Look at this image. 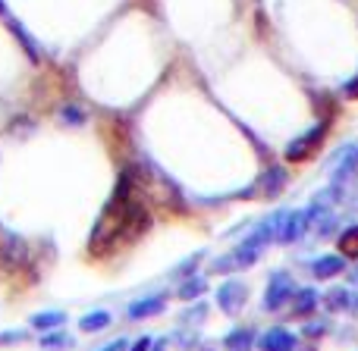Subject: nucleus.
Masks as SVG:
<instances>
[{
  "label": "nucleus",
  "mask_w": 358,
  "mask_h": 351,
  "mask_svg": "<svg viewBox=\"0 0 358 351\" xmlns=\"http://www.w3.org/2000/svg\"><path fill=\"white\" fill-rule=\"evenodd\" d=\"M315 308H317V292L296 289V295H292V317H311Z\"/></svg>",
  "instance_id": "obj_11"
},
{
  "label": "nucleus",
  "mask_w": 358,
  "mask_h": 351,
  "mask_svg": "<svg viewBox=\"0 0 358 351\" xmlns=\"http://www.w3.org/2000/svg\"><path fill=\"white\" fill-rule=\"evenodd\" d=\"M324 135H327V119H324V123H317L311 132H305V135H299L296 142H292L289 148H286V160H289V163L305 160V157H308L315 148H321V138H324Z\"/></svg>",
  "instance_id": "obj_4"
},
{
  "label": "nucleus",
  "mask_w": 358,
  "mask_h": 351,
  "mask_svg": "<svg viewBox=\"0 0 358 351\" xmlns=\"http://www.w3.org/2000/svg\"><path fill=\"white\" fill-rule=\"evenodd\" d=\"M261 251H264V248H258V245H252V241L242 239L229 254H223V257L214 260V270L227 273V270H245V267H255V260L261 257Z\"/></svg>",
  "instance_id": "obj_1"
},
{
  "label": "nucleus",
  "mask_w": 358,
  "mask_h": 351,
  "mask_svg": "<svg viewBox=\"0 0 358 351\" xmlns=\"http://www.w3.org/2000/svg\"><path fill=\"white\" fill-rule=\"evenodd\" d=\"M22 336H25V333H19V329H13V333H3V336H0V342H6V345H13V342H19V339H22Z\"/></svg>",
  "instance_id": "obj_24"
},
{
  "label": "nucleus",
  "mask_w": 358,
  "mask_h": 351,
  "mask_svg": "<svg viewBox=\"0 0 358 351\" xmlns=\"http://www.w3.org/2000/svg\"><path fill=\"white\" fill-rule=\"evenodd\" d=\"M126 345H129L126 339H117V342H110L107 348H98V351H126Z\"/></svg>",
  "instance_id": "obj_25"
},
{
  "label": "nucleus",
  "mask_w": 358,
  "mask_h": 351,
  "mask_svg": "<svg viewBox=\"0 0 358 351\" xmlns=\"http://www.w3.org/2000/svg\"><path fill=\"white\" fill-rule=\"evenodd\" d=\"M296 345H299V339L283 327L267 329V333L261 336V342H258L261 351H296Z\"/></svg>",
  "instance_id": "obj_6"
},
{
  "label": "nucleus",
  "mask_w": 358,
  "mask_h": 351,
  "mask_svg": "<svg viewBox=\"0 0 358 351\" xmlns=\"http://www.w3.org/2000/svg\"><path fill=\"white\" fill-rule=\"evenodd\" d=\"M343 94H346V98H358V75H352V79L343 85Z\"/></svg>",
  "instance_id": "obj_22"
},
{
  "label": "nucleus",
  "mask_w": 358,
  "mask_h": 351,
  "mask_svg": "<svg viewBox=\"0 0 358 351\" xmlns=\"http://www.w3.org/2000/svg\"><path fill=\"white\" fill-rule=\"evenodd\" d=\"M151 342H155V339H151V336H142V339H138V342H136V345H132L129 351H148V348H151Z\"/></svg>",
  "instance_id": "obj_23"
},
{
  "label": "nucleus",
  "mask_w": 358,
  "mask_h": 351,
  "mask_svg": "<svg viewBox=\"0 0 358 351\" xmlns=\"http://www.w3.org/2000/svg\"><path fill=\"white\" fill-rule=\"evenodd\" d=\"M201 257H204L201 251H198V254H192V257H185L182 264H179L173 273H170V276H173V279H185V276H192V273H195V264H198V260H201Z\"/></svg>",
  "instance_id": "obj_19"
},
{
  "label": "nucleus",
  "mask_w": 358,
  "mask_h": 351,
  "mask_svg": "<svg viewBox=\"0 0 358 351\" xmlns=\"http://www.w3.org/2000/svg\"><path fill=\"white\" fill-rule=\"evenodd\" d=\"M330 182H349V179H355L358 173V144H343V148H336L334 154H330Z\"/></svg>",
  "instance_id": "obj_3"
},
{
  "label": "nucleus",
  "mask_w": 358,
  "mask_h": 351,
  "mask_svg": "<svg viewBox=\"0 0 358 351\" xmlns=\"http://www.w3.org/2000/svg\"><path fill=\"white\" fill-rule=\"evenodd\" d=\"M201 317H208V301H198L195 308H189L182 317H179V323H185V327H192V323H198Z\"/></svg>",
  "instance_id": "obj_20"
},
{
  "label": "nucleus",
  "mask_w": 358,
  "mask_h": 351,
  "mask_svg": "<svg viewBox=\"0 0 358 351\" xmlns=\"http://www.w3.org/2000/svg\"><path fill=\"white\" fill-rule=\"evenodd\" d=\"M343 270H346V257H340V254H321V257L311 264V273H315V279L340 276Z\"/></svg>",
  "instance_id": "obj_8"
},
{
  "label": "nucleus",
  "mask_w": 358,
  "mask_h": 351,
  "mask_svg": "<svg viewBox=\"0 0 358 351\" xmlns=\"http://www.w3.org/2000/svg\"><path fill=\"white\" fill-rule=\"evenodd\" d=\"M223 348L227 351H252L255 348V333L248 327L233 329V333H227V339H223Z\"/></svg>",
  "instance_id": "obj_13"
},
{
  "label": "nucleus",
  "mask_w": 358,
  "mask_h": 351,
  "mask_svg": "<svg viewBox=\"0 0 358 351\" xmlns=\"http://www.w3.org/2000/svg\"><path fill=\"white\" fill-rule=\"evenodd\" d=\"M340 251L346 257H358V226H349L340 232Z\"/></svg>",
  "instance_id": "obj_18"
},
{
  "label": "nucleus",
  "mask_w": 358,
  "mask_h": 351,
  "mask_svg": "<svg viewBox=\"0 0 358 351\" xmlns=\"http://www.w3.org/2000/svg\"><path fill=\"white\" fill-rule=\"evenodd\" d=\"M245 301H248V285L245 283H236V279L223 283L220 292H217V304H220L223 314H239Z\"/></svg>",
  "instance_id": "obj_5"
},
{
  "label": "nucleus",
  "mask_w": 358,
  "mask_h": 351,
  "mask_svg": "<svg viewBox=\"0 0 358 351\" xmlns=\"http://www.w3.org/2000/svg\"><path fill=\"white\" fill-rule=\"evenodd\" d=\"M110 323V311H88L85 317H79V333H104Z\"/></svg>",
  "instance_id": "obj_12"
},
{
  "label": "nucleus",
  "mask_w": 358,
  "mask_h": 351,
  "mask_svg": "<svg viewBox=\"0 0 358 351\" xmlns=\"http://www.w3.org/2000/svg\"><path fill=\"white\" fill-rule=\"evenodd\" d=\"M164 304H167L164 295H148V298H142V301H132L129 308H126V320H145V317H155V314L164 311Z\"/></svg>",
  "instance_id": "obj_7"
},
{
  "label": "nucleus",
  "mask_w": 358,
  "mask_h": 351,
  "mask_svg": "<svg viewBox=\"0 0 358 351\" xmlns=\"http://www.w3.org/2000/svg\"><path fill=\"white\" fill-rule=\"evenodd\" d=\"M41 348H44V351L73 348V336L63 333V329H50V333H44V336H41Z\"/></svg>",
  "instance_id": "obj_16"
},
{
  "label": "nucleus",
  "mask_w": 358,
  "mask_h": 351,
  "mask_svg": "<svg viewBox=\"0 0 358 351\" xmlns=\"http://www.w3.org/2000/svg\"><path fill=\"white\" fill-rule=\"evenodd\" d=\"M0 254H3V260H6L10 267H16V264H22V260L29 257V245H25L19 235L6 232V235H3V245H0Z\"/></svg>",
  "instance_id": "obj_9"
},
{
  "label": "nucleus",
  "mask_w": 358,
  "mask_h": 351,
  "mask_svg": "<svg viewBox=\"0 0 358 351\" xmlns=\"http://www.w3.org/2000/svg\"><path fill=\"white\" fill-rule=\"evenodd\" d=\"M292 295H296V279H292V273H286V270L273 273L271 283H267L264 308H267V311H280V308H286V304L292 301Z\"/></svg>",
  "instance_id": "obj_2"
},
{
  "label": "nucleus",
  "mask_w": 358,
  "mask_h": 351,
  "mask_svg": "<svg viewBox=\"0 0 358 351\" xmlns=\"http://www.w3.org/2000/svg\"><path fill=\"white\" fill-rule=\"evenodd\" d=\"M63 123L66 126L85 123V110H82V107H66V110H63Z\"/></svg>",
  "instance_id": "obj_21"
},
{
  "label": "nucleus",
  "mask_w": 358,
  "mask_h": 351,
  "mask_svg": "<svg viewBox=\"0 0 358 351\" xmlns=\"http://www.w3.org/2000/svg\"><path fill=\"white\" fill-rule=\"evenodd\" d=\"M148 351H167V339H155L151 342V348Z\"/></svg>",
  "instance_id": "obj_26"
},
{
  "label": "nucleus",
  "mask_w": 358,
  "mask_h": 351,
  "mask_svg": "<svg viewBox=\"0 0 358 351\" xmlns=\"http://www.w3.org/2000/svg\"><path fill=\"white\" fill-rule=\"evenodd\" d=\"M201 292H208V279H204V276H189V279H182V283H179L176 295L182 298V301H195Z\"/></svg>",
  "instance_id": "obj_15"
},
{
  "label": "nucleus",
  "mask_w": 358,
  "mask_h": 351,
  "mask_svg": "<svg viewBox=\"0 0 358 351\" xmlns=\"http://www.w3.org/2000/svg\"><path fill=\"white\" fill-rule=\"evenodd\" d=\"M349 289H330L327 295H324V308L330 311V314H336V311H343V308H349Z\"/></svg>",
  "instance_id": "obj_17"
},
{
  "label": "nucleus",
  "mask_w": 358,
  "mask_h": 351,
  "mask_svg": "<svg viewBox=\"0 0 358 351\" xmlns=\"http://www.w3.org/2000/svg\"><path fill=\"white\" fill-rule=\"evenodd\" d=\"M286 179H289V173H286L283 167H271L264 176L258 179V191H261L264 197H273V195H277V191L286 185Z\"/></svg>",
  "instance_id": "obj_10"
},
{
  "label": "nucleus",
  "mask_w": 358,
  "mask_h": 351,
  "mask_svg": "<svg viewBox=\"0 0 358 351\" xmlns=\"http://www.w3.org/2000/svg\"><path fill=\"white\" fill-rule=\"evenodd\" d=\"M352 279H358V270H355V273H352Z\"/></svg>",
  "instance_id": "obj_28"
},
{
  "label": "nucleus",
  "mask_w": 358,
  "mask_h": 351,
  "mask_svg": "<svg viewBox=\"0 0 358 351\" xmlns=\"http://www.w3.org/2000/svg\"><path fill=\"white\" fill-rule=\"evenodd\" d=\"M31 329H41V333H50V329H60L66 323V314L63 311H44V314H35L31 317Z\"/></svg>",
  "instance_id": "obj_14"
},
{
  "label": "nucleus",
  "mask_w": 358,
  "mask_h": 351,
  "mask_svg": "<svg viewBox=\"0 0 358 351\" xmlns=\"http://www.w3.org/2000/svg\"><path fill=\"white\" fill-rule=\"evenodd\" d=\"M305 333H308V336H321V333H324V323H311Z\"/></svg>",
  "instance_id": "obj_27"
}]
</instances>
